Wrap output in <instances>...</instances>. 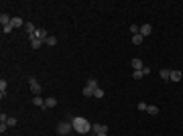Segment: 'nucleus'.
Wrapping results in <instances>:
<instances>
[{"label":"nucleus","instance_id":"obj_1","mask_svg":"<svg viewBox=\"0 0 183 136\" xmlns=\"http://www.w3.org/2000/svg\"><path fill=\"white\" fill-rule=\"evenodd\" d=\"M67 120L71 122V126H73L75 132H80V134H88V132H92V124H90L83 116H67Z\"/></svg>","mask_w":183,"mask_h":136},{"label":"nucleus","instance_id":"obj_2","mask_svg":"<svg viewBox=\"0 0 183 136\" xmlns=\"http://www.w3.org/2000/svg\"><path fill=\"white\" fill-rule=\"evenodd\" d=\"M71 130H73V126H71V122H69V120H65V122H59V124H57V134H61V136L69 134Z\"/></svg>","mask_w":183,"mask_h":136},{"label":"nucleus","instance_id":"obj_3","mask_svg":"<svg viewBox=\"0 0 183 136\" xmlns=\"http://www.w3.org/2000/svg\"><path fill=\"white\" fill-rule=\"evenodd\" d=\"M29 85H31V91H33L35 95H41V83L37 81V79H35V77H29Z\"/></svg>","mask_w":183,"mask_h":136},{"label":"nucleus","instance_id":"obj_4","mask_svg":"<svg viewBox=\"0 0 183 136\" xmlns=\"http://www.w3.org/2000/svg\"><path fill=\"white\" fill-rule=\"evenodd\" d=\"M92 132H94V134H108V126H106V124L94 122L92 124Z\"/></svg>","mask_w":183,"mask_h":136},{"label":"nucleus","instance_id":"obj_5","mask_svg":"<svg viewBox=\"0 0 183 136\" xmlns=\"http://www.w3.org/2000/svg\"><path fill=\"white\" fill-rule=\"evenodd\" d=\"M130 65H132V69H134V71H141V69L144 67V65H142V59H138V57H134V59L130 61Z\"/></svg>","mask_w":183,"mask_h":136},{"label":"nucleus","instance_id":"obj_6","mask_svg":"<svg viewBox=\"0 0 183 136\" xmlns=\"http://www.w3.org/2000/svg\"><path fill=\"white\" fill-rule=\"evenodd\" d=\"M35 37H37V39H41V41L45 43V39L49 37V33L45 31V28H37V33H35Z\"/></svg>","mask_w":183,"mask_h":136},{"label":"nucleus","instance_id":"obj_7","mask_svg":"<svg viewBox=\"0 0 183 136\" xmlns=\"http://www.w3.org/2000/svg\"><path fill=\"white\" fill-rule=\"evenodd\" d=\"M25 31H27V35H29V37H33V35L37 33V28H35V25H33V22H25Z\"/></svg>","mask_w":183,"mask_h":136},{"label":"nucleus","instance_id":"obj_8","mask_svg":"<svg viewBox=\"0 0 183 136\" xmlns=\"http://www.w3.org/2000/svg\"><path fill=\"white\" fill-rule=\"evenodd\" d=\"M151 33H153V27H151V25H141V35L142 37H149Z\"/></svg>","mask_w":183,"mask_h":136},{"label":"nucleus","instance_id":"obj_9","mask_svg":"<svg viewBox=\"0 0 183 136\" xmlns=\"http://www.w3.org/2000/svg\"><path fill=\"white\" fill-rule=\"evenodd\" d=\"M29 39H31V47L33 49H41V45H43V41H41V39H37V37H29Z\"/></svg>","mask_w":183,"mask_h":136},{"label":"nucleus","instance_id":"obj_10","mask_svg":"<svg viewBox=\"0 0 183 136\" xmlns=\"http://www.w3.org/2000/svg\"><path fill=\"white\" fill-rule=\"evenodd\" d=\"M6 88H8L6 79H0V98H2V100H4V95H6Z\"/></svg>","mask_w":183,"mask_h":136},{"label":"nucleus","instance_id":"obj_11","mask_svg":"<svg viewBox=\"0 0 183 136\" xmlns=\"http://www.w3.org/2000/svg\"><path fill=\"white\" fill-rule=\"evenodd\" d=\"M147 112H149L151 116H157V114H159V106H155V104H149V106H147Z\"/></svg>","mask_w":183,"mask_h":136},{"label":"nucleus","instance_id":"obj_12","mask_svg":"<svg viewBox=\"0 0 183 136\" xmlns=\"http://www.w3.org/2000/svg\"><path fill=\"white\" fill-rule=\"evenodd\" d=\"M10 21H12V18H10V16H8L6 12H2V14H0V22H2V27H6V25H10Z\"/></svg>","mask_w":183,"mask_h":136},{"label":"nucleus","instance_id":"obj_13","mask_svg":"<svg viewBox=\"0 0 183 136\" xmlns=\"http://www.w3.org/2000/svg\"><path fill=\"white\" fill-rule=\"evenodd\" d=\"M33 104H35V106H39V108H45V100H43L41 95H35V98H33Z\"/></svg>","mask_w":183,"mask_h":136},{"label":"nucleus","instance_id":"obj_14","mask_svg":"<svg viewBox=\"0 0 183 136\" xmlns=\"http://www.w3.org/2000/svg\"><path fill=\"white\" fill-rule=\"evenodd\" d=\"M55 106H57V100H55L53 95H51V98H47V100H45V108H55Z\"/></svg>","mask_w":183,"mask_h":136},{"label":"nucleus","instance_id":"obj_15","mask_svg":"<svg viewBox=\"0 0 183 136\" xmlns=\"http://www.w3.org/2000/svg\"><path fill=\"white\" fill-rule=\"evenodd\" d=\"M159 75H161V79H171V69H161Z\"/></svg>","mask_w":183,"mask_h":136},{"label":"nucleus","instance_id":"obj_16","mask_svg":"<svg viewBox=\"0 0 183 136\" xmlns=\"http://www.w3.org/2000/svg\"><path fill=\"white\" fill-rule=\"evenodd\" d=\"M181 71H171V81H181Z\"/></svg>","mask_w":183,"mask_h":136},{"label":"nucleus","instance_id":"obj_17","mask_svg":"<svg viewBox=\"0 0 183 136\" xmlns=\"http://www.w3.org/2000/svg\"><path fill=\"white\" fill-rule=\"evenodd\" d=\"M142 41H144V37H142L141 33H138V35H132V43H134V45H141Z\"/></svg>","mask_w":183,"mask_h":136},{"label":"nucleus","instance_id":"obj_18","mask_svg":"<svg viewBox=\"0 0 183 136\" xmlns=\"http://www.w3.org/2000/svg\"><path fill=\"white\" fill-rule=\"evenodd\" d=\"M45 45H49V47H55V45H57V39H55V37H51V35H49L47 39H45Z\"/></svg>","mask_w":183,"mask_h":136},{"label":"nucleus","instance_id":"obj_19","mask_svg":"<svg viewBox=\"0 0 183 136\" xmlns=\"http://www.w3.org/2000/svg\"><path fill=\"white\" fill-rule=\"evenodd\" d=\"M10 25H12L14 28H19L20 25H22V21H20V16H12V21H10Z\"/></svg>","mask_w":183,"mask_h":136},{"label":"nucleus","instance_id":"obj_20","mask_svg":"<svg viewBox=\"0 0 183 136\" xmlns=\"http://www.w3.org/2000/svg\"><path fill=\"white\" fill-rule=\"evenodd\" d=\"M86 85H88V88H92V89H98V81H96L94 77H90V79H88V83H86Z\"/></svg>","mask_w":183,"mask_h":136},{"label":"nucleus","instance_id":"obj_21","mask_svg":"<svg viewBox=\"0 0 183 136\" xmlns=\"http://www.w3.org/2000/svg\"><path fill=\"white\" fill-rule=\"evenodd\" d=\"M94 91H96V89L88 88V85H86V88H83V95H86V98H92V95H94Z\"/></svg>","mask_w":183,"mask_h":136},{"label":"nucleus","instance_id":"obj_22","mask_svg":"<svg viewBox=\"0 0 183 136\" xmlns=\"http://www.w3.org/2000/svg\"><path fill=\"white\" fill-rule=\"evenodd\" d=\"M94 98H98V100H102V98H104V89H102V88H98V89H96V91H94Z\"/></svg>","mask_w":183,"mask_h":136},{"label":"nucleus","instance_id":"obj_23","mask_svg":"<svg viewBox=\"0 0 183 136\" xmlns=\"http://www.w3.org/2000/svg\"><path fill=\"white\" fill-rule=\"evenodd\" d=\"M130 33L138 35V33H141V27H138V25H130Z\"/></svg>","mask_w":183,"mask_h":136},{"label":"nucleus","instance_id":"obj_24","mask_svg":"<svg viewBox=\"0 0 183 136\" xmlns=\"http://www.w3.org/2000/svg\"><path fill=\"white\" fill-rule=\"evenodd\" d=\"M6 124H8V128L16 126V118H8V120H6Z\"/></svg>","mask_w":183,"mask_h":136},{"label":"nucleus","instance_id":"obj_25","mask_svg":"<svg viewBox=\"0 0 183 136\" xmlns=\"http://www.w3.org/2000/svg\"><path fill=\"white\" fill-rule=\"evenodd\" d=\"M147 106H149V104H144V102H138V106H136V108L141 110V112H147Z\"/></svg>","mask_w":183,"mask_h":136},{"label":"nucleus","instance_id":"obj_26","mask_svg":"<svg viewBox=\"0 0 183 136\" xmlns=\"http://www.w3.org/2000/svg\"><path fill=\"white\" fill-rule=\"evenodd\" d=\"M132 77H134V79H142L144 75H142V71H132Z\"/></svg>","mask_w":183,"mask_h":136},{"label":"nucleus","instance_id":"obj_27","mask_svg":"<svg viewBox=\"0 0 183 136\" xmlns=\"http://www.w3.org/2000/svg\"><path fill=\"white\" fill-rule=\"evenodd\" d=\"M12 25H6V27H2V31H4V35H8V33H12Z\"/></svg>","mask_w":183,"mask_h":136},{"label":"nucleus","instance_id":"obj_28","mask_svg":"<svg viewBox=\"0 0 183 136\" xmlns=\"http://www.w3.org/2000/svg\"><path fill=\"white\" fill-rule=\"evenodd\" d=\"M6 128H8V124H6V122H0V132H2V134L6 132Z\"/></svg>","mask_w":183,"mask_h":136},{"label":"nucleus","instance_id":"obj_29","mask_svg":"<svg viewBox=\"0 0 183 136\" xmlns=\"http://www.w3.org/2000/svg\"><path fill=\"white\" fill-rule=\"evenodd\" d=\"M141 71H142V75H151V67H147V65H144Z\"/></svg>","mask_w":183,"mask_h":136},{"label":"nucleus","instance_id":"obj_30","mask_svg":"<svg viewBox=\"0 0 183 136\" xmlns=\"http://www.w3.org/2000/svg\"><path fill=\"white\" fill-rule=\"evenodd\" d=\"M6 120H8V116L2 112V114H0V122H6Z\"/></svg>","mask_w":183,"mask_h":136},{"label":"nucleus","instance_id":"obj_31","mask_svg":"<svg viewBox=\"0 0 183 136\" xmlns=\"http://www.w3.org/2000/svg\"><path fill=\"white\" fill-rule=\"evenodd\" d=\"M96 136H108V134H96Z\"/></svg>","mask_w":183,"mask_h":136}]
</instances>
